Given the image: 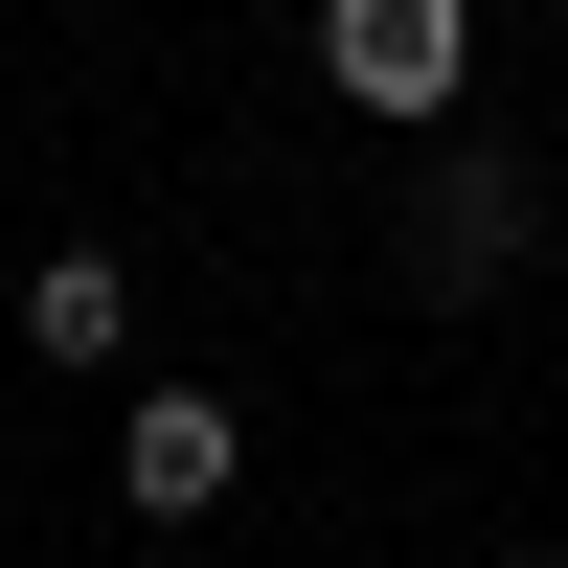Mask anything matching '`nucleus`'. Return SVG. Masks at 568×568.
Masks as SVG:
<instances>
[{
	"mask_svg": "<svg viewBox=\"0 0 568 568\" xmlns=\"http://www.w3.org/2000/svg\"><path fill=\"white\" fill-rule=\"evenodd\" d=\"M387 251H409V296H433V318H478L500 273L546 251V160H524V136H478V114H455L433 160H409V205H387Z\"/></svg>",
	"mask_w": 568,
	"mask_h": 568,
	"instance_id": "1",
	"label": "nucleus"
},
{
	"mask_svg": "<svg viewBox=\"0 0 568 568\" xmlns=\"http://www.w3.org/2000/svg\"><path fill=\"white\" fill-rule=\"evenodd\" d=\"M318 91H342V114H387L409 160H433L455 91H478V23H455V0H318Z\"/></svg>",
	"mask_w": 568,
	"mask_h": 568,
	"instance_id": "2",
	"label": "nucleus"
},
{
	"mask_svg": "<svg viewBox=\"0 0 568 568\" xmlns=\"http://www.w3.org/2000/svg\"><path fill=\"white\" fill-rule=\"evenodd\" d=\"M478 568H568V546H478Z\"/></svg>",
	"mask_w": 568,
	"mask_h": 568,
	"instance_id": "5",
	"label": "nucleus"
},
{
	"mask_svg": "<svg viewBox=\"0 0 568 568\" xmlns=\"http://www.w3.org/2000/svg\"><path fill=\"white\" fill-rule=\"evenodd\" d=\"M23 342H45V364H136V273H114V251H45V273H23Z\"/></svg>",
	"mask_w": 568,
	"mask_h": 568,
	"instance_id": "4",
	"label": "nucleus"
},
{
	"mask_svg": "<svg viewBox=\"0 0 568 568\" xmlns=\"http://www.w3.org/2000/svg\"><path fill=\"white\" fill-rule=\"evenodd\" d=\"M227 478H251V409L227 387H136L114 409V500L136 524H227Z\"/></svg>",
	"mask_w": 568,
	"mask_h": 568,
	"instance_id": "3",
	"label": "nucleus"
}]
</instances>
